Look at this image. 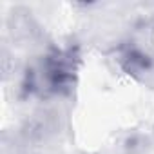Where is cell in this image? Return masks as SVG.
Masks as SVG:
<instances>
[{
    "label": "cell",
    "mask_w": 154,
    "mask_h": 154,
    "mask_svg": "<svg viewBox=\"0 0 154 154\" xmlns=\"http://www.w3.org/2000/svg\"><path fill=\"white\" fill-rule=\"evenodd\" d=\"M118 63L122 65V69L132 76L138 74H145L152 69V58L150 54L138 47V45H123L118 51Z\"/></svg>",
    "instance_id": "obj_2"
},
{
    "label": "cell",
    "mask_w": 154,
    "mask_h": 154,
    "mask_svg": "<svg viewBox=\"0 0 154 154\" xmlns=\"http://www.w3.org/2000/svg\"><path fill=\"white\" fill-rule=\"evenodd\" d=\"M78 51L54 47L42 54L24 74V91L40 98L63 96L72 91L78 72Z\"/></svg>",
    "instance_id": "obj_1"
}]
</instances>
